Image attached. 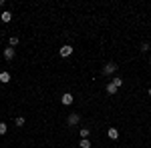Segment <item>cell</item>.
Segmentation results:
<instances>
[{"label": "cell", "instance_id": "6da1fadb", "mask_svg": "<svg viewBox=\"0 0 151 148\" xmlns=\"http://www.w3.org/2000/svg\"><path fill=\"white\" fill-rule=\"evenodd\" d=\"M115 70H117V64H115V62H107V64L103 66V76H109V74H113Z\"/></svg>", "mask_w": 151, "mask_h": 148}, {"label": "cell", "instance_id": "7a4b0ae2", "mask_svg": "<svg viewBox=\"0 0 151 148\" xmlns=\"http://www.w3.org/2000/svg\"><path fill=\"white\" fill-rule=\"evenodd\" d=\"M73 100H75V98H73V94H70V92H65V94H63V98H60V102L65 104V106L73 104Z\"/></svg>", "mask_w": 151, "mask_h": 148}, {"label": "cell", "instance_id": "3957f363", "mask_svg": "<svg viewBox=\"0 0 151 148\" xmlns=\"http://www.w3.org/2000/svg\"><path fill=\"white\" fill-rule=\"evenodd\" d=\"M73 54V46H69V44H65V46H60V56H70Z\"/></svg>", "mask_w": 151, "mask_h": 148}, {"label": "cell", "instance_id": "277c9868", "mask_svg": "<svg viewBox=\"0 0 151 148\" xmlns=\"http://www.w3.org/2000/svg\"><path fill=\"white\" fill-rule=\"evenodd\" d=\"M14 54H16V52H14V48H12V46L4 48V58H6V60H12V58H14Z\"/></svg>", "mask_w": 151, "mask_h": 148}, {"label": "cell", "instance_id": "5b68a950", "mask_svg": "<svg viewBox=\"0 0 151 148\" xmlns=\"http://www.w3.org/2000/svg\"><path fill=\"white\" fill-rule=\"evenodd\" d=\"M79 120H81V116H79V114H75V112H73V114L69 116V120H67V122H69L70 126H75V124H79Z\"/></svg>", "mask_w": 151, "mask_h": 148}, {"label": "cell", "instance_id": "8992f818", "mask_svg": "<svg viewBox=\"0 0 151 148\" xmlns=\"http://www.w3.org/2000/svg\"><path fill=\"white\" fill-rule=\"evenodd\" d=\"M0 18H2V22H10V20H12V14L8 10H4L2 14H0Z\"/></svg>", "mask_w": 151, "mask_h": 148}, {"label": "cell", "instance_id": "52a82bcc", "mask_svg": "<svg viewBox=\"0 0 151 148\" xmlns=\"http://www.w3.org/2000/svg\"><path fill=\"white\" fill-rule=\"evenodd\" d=\"M107 134H109V138L117 140V138H119V130H117V128H109V132H107Z\"/></svg>", "mask_w": 151, "mask_h": 148}, {"label": "cell", "instance_id": "ba28073f", "mask_svg": "<svg viewBox=\"0 0 151 148\" xmlns=\"http://www.w3.org/2000/svg\"><path fill=\"white\" fill-rule=\"evenodd\" d=\"M0 82H4V84L10 82V74L8 72H0Z\"/></svg>", "mask_w": 151, "mask_h": 148}, {"label": "cell", "instance_id": "9c48e42d", "mask_svg": "<svg viewBox=\"0 0 151 148\" xmlns=\"http://www.w3.org/2000/svg\"><path fill=\"white\" fill-rule=\"evenodd\" d=\"M117 90H119V88H117L113 82H111V84H107V92H109V94H117Z\"/></svg>", "mask_w": 151, "mask_h": 148}, {"label": "cell", "instance_id": "30bf717a", "mask_svg": "<svg viewBox=\"0 0 151 148\" xmlns=\"http://www.w3.org/2000/svg\"><path fill=\"white\" fill-rule=\"evenodd\" d=\"M79 146H81V148H91V142H89V138H83L81 142H79Z\"/></svg>", "mask_w": 151, "mask_h": 148}, {"label": "cell", "instance_id": "8fae6325", "mask_svg": "<svg viewBox=\"0 0 151 148\" xmlns=\"http://www.w3.org/2000/svg\"><path fill=\"white\" fill-rule=\"evenodd\" d=\"M91 134V128H81V138H89Z\"/></svg>", "mask_w": 151, "mask_h": 148}, {"label": "cell", "instance_id": "7c38bea8", "mask_svg": "<svg viewBox=\"0 0 151 148\" xmlns=\"http://www.w3.org/2000/svg\"><path fill=\"white\" fill-rule=\"evenodd\" d=\"M113 84H115L117 88H121V86H123V80L119 78V76H115V78H113Z\"/></svg>", "mask_w": 151, "mask_h": 148}, {"label": "cell", "instance_id": "4fadbf2b", "mask_svg": "<svg viewBox=\"0 0 151 148\" xmlns=\"http://www.w3.org/2000/svg\"><path fill=\"white\" fill-rule=\"evenodd\" d=\"M8 42H10V46H16V44H18V36H10Z\"/></svg>", "mask_w": 151, "mask_h": 148}, {"label": "cell", "instance_id": "5bb4252c", "mask_svg": "<svg viewBox=\"0 0 151 148\" xmlns=\"http://www.w3.org/2000/svg\"><path fill=\"white\" fill-rule=\"evenodd\" d=\"M2 134H6V124H4V122H0V136H2Z\"/></svg>", "mask_w": 151, "mask_h": 148}, {"label": "cell", "instance_id": "9a60e30c", "mask_svg": "<svg viewBox=\"0 0 151 148\" xmlns=\"http://www.w3.org/2000/svg\"><path fill=\"white\" fill-rule=\"evenodd\" d=\"M141 50H143V52H147V50H149V44H147V42H143V44H141Z\"/></svg>", "mask_w": 151, "mask_h": 148}, {"label": "cell", "instance_id": "2e32d148", "mask_svg": "<svg viewBox=\"0 0 151 148\" xmlns=\"http://www.w3.org/2000/svg\"><path fill=\"white\" fill-rule=\"evenodd\" d=\"M24 124V118H16V126H22Z\"/></svg>", "mask_w": 151, "mask_h": 148}, {"label": "cell", "instance_id": "e0dca14e", "mask_svg": "<svg viewBox=\"0 0 151 148\" xmlns=\"http://www.w3.org/2000/svg\"><path fill=\"white\" fill-rule=\"evenodd\" d=\"M149 96H151V88H149Z\"/></svg>", "mask_w": 151, "mask_h": 148}, {"label": "cell", "instance_id": "ac0fdd59", "mask_svg": "<svg viewBox=\"0 0 151 148\" xmlns=\"http://www.w3.org/2000/svg\"><path fill=\"white\" fill-rule=\"evenodd\" d=\"M149 60H151V58H149Z\"/></svg>", "mask_w": 151, "mask_h": 148}]
</instances>
